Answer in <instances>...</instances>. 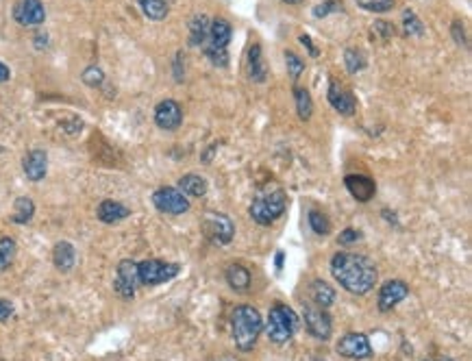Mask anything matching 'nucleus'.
<instances>
[{
  "mask_svg": "<svg viewBox=\"0 0 472 361\" xmlns=\"http://www.w3.org/2000/svg\"><path fill=\"white\" fill-rule=\"evenodd\" d=\"M164 3H166V5H168V7H170V5H172V3H174V0H164Z\"/></svg>",
  "mask_w": 472,
  "mask_h": 361,
  "instance_id": "obj_46",
  "label": "nucleus"
},
{
  "mask_svg": "<svg viewBox=\"0 0 472 361\" xmlns=\"http://www.w3.org/2000/svg\"><path fill=\"white\" fill-rule=\"evenodd\" d=\"M15 253H17V246H15V242L11 237L0 239V270H7L13 264Z\"/></svg>",
  "mask_w": 472,
  "mask_h": 361,
  "instance_id": "obj_29",
  "label": "nucleus"
},
{
  "mask_svg": "<svg viewBox=\"0 0 472 361\" xmlns=\"http://www.w3.org/2000/svg\"><path fill=\"white\" fill-rule=\"evenodd\" d=\"M316 361H324V359H316Z\"/></svg>",
  "mask_w": 472,
  "mask_h": 361,
  "instance_id": "obj_48",
  "label": "nucleus"
},
{
  "mask_svg": "<svg viewBox=\"0 0 472 361\" xmlns=\"http://www.w3.org/2000/svg\"><path fill=\"white\" fill-rule=\"evenodd\" d=\"M336 348L346 359H368L372 355L370 339L364 333H346Z\"/></svg>",
  "mask_w": 472,
  "mask_h": 361,
  "instance_id": "obj_12",
  "label": "nucleus"
},
{
  "mask_svg": "<svg viewBox=\"0 0 472 361\" xmlns=\"http://www.w3.org/2000/svg\"><path fill=\"white\" fill-rule=\"evenodd\" d=\"M174 78L176 81H183V52H176V59H174Z\"/></svg>",
  "mask_w": 472,
  "mask_h": 361,
  "instance_id": "obj_39",
  "label": "nucleus"
},
{
  "mask_svg": "<svg viewBox=\"0 0 472 361\" xmlns=\"http://www.w3.org/2000/svg\"><path fill=\"white\" fill-rule=\"evenodd\" d=\"M209 24H211V20L205 13H196L189 20V24H187V29H189V46H203L207 42Z\"/></svg>",
  "mask_w": 472,
  "mask_h": 361,
  "instance_id": "obj_21",
  "label": "nucleus"
},
{
  "mask_svg": "<svg viewBox=\"0 0 472 361\" xmlns=\"http://www.w3.org/2000/svg\"><path fill=\"white\" fill-rule=\"evenodd\" d=\"M179 272H181L179 264H168V262H159V259H146V262L137 264L140 285H146V288L162 285L166 281L174 278Z\"/></svg>",
  "mask_w": 472,
  "mask_h": 361,
  "instance_id": "obj_5",
  "label": "nucleus"
},
{
  "mask_svg": "<svg viewBox=\"0 0 472 361\" xmlns=\"http://www.w3.org/2000/svg\"><path fill=\"white\" fill-rule=\"evenodd\" d=\"M152 205L162 213L183 215L189 211V198L176 187H159L152 192Z\"/></svg>",
  "mask_w": 472,
  "mask_h": 361,
  "instance_id": "obj_6",
  "label": "nucleus"
},
{
  "mask_svg": "<svg viewBox=\"0 0 472 361\" xmlns=\"http://www.w3.org/2000/svg\"><path fill=\"white\" fill-rule=\"evenodd\" d=\"M344 64H346V70H348L350 74H357V72H362V70L366 68V57H364V52L357 50V48H348V50L344 52Z\"/></svg>",
  "mask_w": 472,
  "mask_h": 361,
  "instance_id": "obj_30",
  "label": "nucleus"
},
{
  "mask_svg": "<svg viewBox=\"0 0 472 361\" xmlns=\"http://www.w3.org/2000/svg\"><path fill=\"white\" fill-rule=\"evenodd\" d=\"M185 196H192V198H201L207 194L209 185H207V178L201 176V174H185L179 178V187Z\"/></svg>",
  "mask_w": 472,
  "mask_h": 361,
  "instance_id": "obj_22",
  "label": "nucleus"
},
{
  "mask_svg": "<svg viewBox=\"0 0 472 361\" xmlns=\"http://www.w3.org/2000/svg\"><path fill=\"white\" fill-rule=\"evenodd\" d=\"M231 35H233V29H231L229 20H224V17H213L211 24H209V35H207V42L205 44H211L215 48L227 50L229 48V42H231Z\"/></svg>",
  "mask_w": 472,
  "mask_h": 361,
  "instance_id": "obj_17",
  "label": "nucleus"
},
{
  "mask_svg": "<svg viewBox=\"0 0 472 361\" xmlns=\"http://www.w3.org/2000/svg\"><path fill=\"white\" fill-rule=\"evenodd\" d=\"M327 100H329V105L336 109L338 113H342V115H352V113H355V109H357V100L352 98L338 81L329 83Z\"/></svg>",
  "mask_w": 472,
  "mask_h": 361,
  "instance_id": "obj_14",
  "label": "nucleus"
},
{
  "mask_svg": "<svg viewBox=\"0 0 472 361\" xmlns=\"http://www.w3.org/2000/svg\"><path fill=\"white\" fill-rule=\"evenodd\" d=\"M299 39H301V44L309 50V55H311V57H316V55H318V48L313 46V42H311V37H309V35H301Z\"/></svg>",
  "mask_w": 472,
  "mask_h": 361,
  "instance_id": "obj_40",
  "label": "nucleus"
},
{
  "mask_svg": "<svg viewBox=\"0 0 472 361\" xmlns=\"http://www.w3.org/2000/svg\"><path fill=\"white\" fill-rule=\"evenodd\" d=\"M442 361H453V359H442Z\"/></svg>",
  "mask_w": 472,
  "mask_h": 361,
  "instance_id": "obj_47",
  "label": "nucleus"
},
{
  "mask_svg": "<svg viewBox=\"0 0 472 361\" xmlns=\"http://www.w3.org/2000/svg\"><path fill=\"white\" fill-rule=\"evenodd\" d=\"M155 125L164 129V131H176L183 125V109L181 105L172 98L162 100L159 105L155 107Z\"/></svg>",
  "mask_w": 472,
  "mask_h": 361,
  "instance_id": "obj_11",
  "label": "nucleus"
},
{
  "mask_svg": "<svg viewBox=\"0 0 472 361\" xmlns=\"http://www.w3.org/2000/svg\"><path fill=\"white\" fill-rule=\"evenodd\" d=\"M355 3L370 13H385L394 7V0H355Z\"/></svg>",
  "mask_w": 472,
  "mask_h": 361,
  "instance_id": "obj_34",
  "label": "nucleus"
},
{
  "mask_svg": "<svg viewBox=\"0 0 472 361\" xmlns=\"http://www.w3.org/2000/svg\"><path fill=\"white\" fill-rule=\"evenodd\" d=\"M424 361H429V359H424Z\"/></svg>",
  "mask_w": 472,
  "mask_h": 361,
  "instance_id": "obj_49",
  "label": "nucleus"
},
{
  "mask_svg": "<svg viewBox=\"0 0 472 361\" xmlns=\"http://www.w3.org/2000/svg\"><path fill=\"white\" fill-rule=\"evenodd\" d=\"M309 227L316 235H329L331 222L322 211H309Z\"/></svg>",
  "mask_w": 472,
  "mask_h": 361,
  "instance_id": "obj_32",
  "label": "nucleus"
},
{
  "mask_svg": "<svg viewBox=\"0 0 472 361\" xmlns=\"http://www.w3.org/2000/svg\"><path fill=\"white\" fill-rule=\"evenodd\" d=\"M246 74L252 83H264L268 76V68L264 62V52L259 44H252L248 48V59H246Z\"/></svg>",
  "mask_w": 472,
  "mask_h": 361,
  "instance_id": "obj_18",
  "label": "nucleus"
},
{
  "mask_svg": "<svg viewBox=\"0 0 472 361\" xmlns=\"http://www.w3.org/2000/svg\"><path fill=\"white\" fill-rule=\"evenodd\" d=\"M22 168H24V174L29 180H33V183H37V180H42L48 172V157L44 150H31L27 153L24 162H22Z\"/></svg>",
  "mask_w": 472,
  "mask_h": 361,
  "instance_id": "obj_16",
  "label": "nucleus"
},
{
  "mask_svg": "<svg viewBox=\"0 0 472 361\" xmlns=\"http://www.w3.org/2000/svg\"><path fill=\"white\" fill-rule=\"evenodd\" d=\"M344 185L350 192V196L355 200H359V203H368V200L377 192V183L366 174H348L344 178Z\"/></svg>",
  "mask_w": 472,
  "mask_h": 361,
  "instance_id": "obj_15",
  "label": "nucleus"
},
{
  "mask_svg": "<svg viewBox=\"0 0 472 361\" xmlns=\"http://www.w3.org/2000/svg\"><path fill=\"white\" fill-rule=\"evenodd\" d=\"M340 9H342L340 0H327V3H320L316 9H313V15H316V17H327L329 13H336Z\"/></svg>",
  "mask_w": 472,
  "mask_h": 361,
  "instance_id": "obj_36",
  "label": "nucleus"
},
{
  "mask_svg": "<svg viewBox=\"0 0 472 361\" xmlns=\"http://www.w3.org/2000/svg\"><path fill=\"white\" fill-rule=\"evenodd\" d=\"M201 48H203L205 57L209 59V62H211L213 66H218V68H224V66L229 64V50L215 48V46H211V44H203Z\"/></svg>",
  "mask_w": 472,
  "mask_h": 361,
  "instance_id": "obj_33",
  "label": "nucleus"
},
{
  "mask_svg": "<svg viewBox=\"0 0 472 361\" xmlns=\"http://www.w3.org/2000/svg\"><path fill=\"white\" fill-rule=\"evenodd\" d=\"M137 5L144 11L146 17L155 20V22H159V20H166L168 17V11L170 7L164 3V0H137Z\"/></svg>",
  "mask_w": 472,
  "mask_h": 361,
  "instance_id": "obj_27",
  "label": "nucleus"
},
{
  "mask_svg": "<svg viewBox=\"0 0 472 361\" xmlns=\"http://www.w3.org/2000/svg\"><path fill=\"white\" fill-rule=\"evenodd\" d=\"M33 215H35V205H33V200H31L29 196H20V198L15 200V205H13L11 220H13L15 225H27V222H31V220H33Z\"/></svg>",
  "mask_w": 472,
  "mask_h": 361,
  "instance_id": "obj_25",
  "label": "nucleus"
},
{
  "mask_svg": "<svg viewBox=\"0 0 472 361\" xmlns=\"http://www.w3.org/2000/svg\"><path fill=\"white\" fill-rule=\"evenodd\" d=\"M224 276H227V283L231 285V290H235V292H246L250 285V272H248V268H244L240 264L229 266Z\"/></svg>",
  "mask_w": 472,
  "mask_h": 361,
  "instance_id": "obj_24",
  "label": "nucleus"
},
{
  "mask_svg": "<svg viewBox=\"0 0 472 361\" xmlns=\"http://www.w3.org/2000/svg\"><path fill=\"white\" fill-rule=\"evenodd\" d=\"M331 274L338 283L350 292L364 296L377 285V266L370 262L366 255L357 253H338L331 257Z\"/></svg>",
  "mask_w": 472,
  "mask_h": 361,
  "instance_id": "obj_1",
  "label": "nucleus"
},
{
  "mask_svg": "<svg viewBox=\"0 0 472 361\" xmlns=\"http://www.w3.org/2000/svg\"><path fill=\"white\" fill-rule=\"evenodd\" d=\"M357 239H362V233H359L357 229H344V231L340 233V244H344V246H348V244H352V242H357Z\"/></svg>",
  "mask_w": 472,
  "mask_h": 361,
  "instance_id": "obj_37",
  "label": "nucleus"
},
{
  "mask_svg": "<svg viewBox=\"0 0 472 361\" xmlns=\"http://www.w3.org/2000/svg\"><path fill=\"white\" fill-rule=\"evenodd\" d=\"M11 78V70H9V66H5L3 62H0V83H7Z\"/></svg>",
  "mask_w": 472,
  "mask_h": 361,
  "instance_id": "obj_42",
  "label": "nucleus"
},
{
  "mask_svg": "<svg viewBox=\"0 0 472 361\" xmlns=\"http://www.w3.org/2000/svg\"><path fill=\"white\" fill-rule=\"evenodd\" d=\"M11 316H13V305L9 300L0 298V323H5V320H9Z\"/></svg>",
  "mask_w": 472,
  "mask_h": 361,
  "instance_id": "obj_38",
  "label": "nucleus"
},
{
  "mask_svg": "<svg viewBox=\"0 0 472 361\" xmlns=\"http://www.w3.org/2000/svg\"><path fill=\"white\" fill-rule=\"evenodd\" d=\"M264 331V320L259 316V311L255 307L242 305L233 311L231 316V335L233 342L240 351H250L255 344H257V337Z\"/></svg>",
  "mask_w": 472,
  "mask_h": 361,
  "instance_id": "obj_2",
  "label": "nucleus"
},
{
  "mask_svg": "<svg viewBox=\"0 0 472 361\" xmlns=\"http://www.w3.org/2000/svg\"><path fill=\"white\" fill-rule=\"evenodd\" d=\"M287 207V196L281 187H264L255 194L252 203H250V218L257 222L259 227H270L285 213Z\"/></svg>",
  "mask_w": 472,
  "mask_h": 361,
  "instance_id": "obj_3",
  "label": "nucleus"
},
{
  "mask_svg": "<svg viewBox=\"0 0 472 361\" xmlns=\"http://www.w3.org/2000/svg\"><path fill=\"white\" fill-rule=\"evenodd\" d=\"M203 231L213 244H229L235 235V225L224 213H207L203 220Z\"/></svg>",
  "mask_w": 472,
  "mask_h": 361,
  "instance_id": "obj_7",
  "label": "nucleus"
},
{
  "mask_svg": "<svg viewBox=\"0 0 472 361\" xmlns=\"http://www.w3.org/2000/svg\"><path fill=\"white\" fill-rule=\"evenodd\" d=\"M81 78H83V83L87 87H101L105 83V72L98 68V66H90V68L83 70Z\"/></svg>",
  "mask_w": 472,
  "mask_h": 361,
  "instance_id": "obj_35",
  "label": "nucleus"
},
{
  "mask_svg": "<svg viewBox=\"0 0 472 361\" xmlns=\"http://www.w3.org/2000/svg\"><path fill=\"white\" fill-rule=\"evenodd\" d=\"M403 31L407 37H420L424 33V24L420 22V17L414 11H405L403 13Z\"/></svg>",
  "mask_w": 472,
  "mask_h": 361,
  "instance_id": "obj_28",
  "label": "nucleus"
},
{
  "mask_svg": "<svg viewBox=\"0 0 472 361\" xmlns=\"http://www.w3.org/2000/svg\"><path fill=\"white\" fill-rule=\"evenodd\" d=\"M299 329V316L294 313L287 305H274L268 311V320H266V333L268 339L274 344H285L287 339H292V335Z\"/></svg>",
  "mask_w": 472,
  "mask_h": 361,
  "instance_id": "obj_4",
  "label": "nucleus"
},
{
  "mask_svg": "<svg viewBox=\"0 0 472 361\" xmlns=\"http://www.w3.org/2000/svg\"><path fill=\"white\" fill-rule=\"evenodd\" d=\"M294 100H296V113L303 122L311 120L313 115V100H311V94L305 90V87H294Z\"/></svg>",
  "mask_w": 472,
  "mask_h": 361,
  "instance_id": "obj_26",
  "label": "nucleus"
},
{
  "mask_svg": "<svg viewBox=\"0 0 472 361\" xmlns=\"http://www.w3.org/2000/svg\"><path fill=\"white\" fill-rule=\"evenodd\" d=\"M285 66H287L289 78H292L294 83H296L299 78H301V74L305 72V62H303V57H299L296 52H292V50H285Z\"/></svg>",
  "mask_w": 472,
  "mask_h": 361,
  "instance_id": "obj_31",
  "label": "nucleus"
},
{
  "mask_svg": "<svg viewBox=\"0 0 472 361\" xmlns=\"http://www.w3.org/2000/svg\"><path fill=\"white\" fill-rule=\"evenodd\" d=\"M303 316H305V327H307L309 335L327 342V339L331 337V331H333L331 316L327 313V309L316 307V305H307Z\"/></svg>",
  "mask_w": 472,
  "mask_h": 361,
  "instance_id": "obj_10",
  "label": "nucleus"
},
{
  "mask_svg": "<svg viewBox=\"0 0 472 361\" xmlns=\"http://www.w3.org/2000/svg\"><path fill=\"white\" fill-rule=\"evenodd\" d=\"M311 300L316 307L327 309L336 303V290H333L329 283H324V281H313L311 283Z\"/></svg>",
  "mask_w": 472,
  "mask_h": 361,
  "instance_id": "obj_23",
  "label": "nucleus"
},
{
  "mask_svg": "<svg viewBox=\"0 0 472 361\" xmlns=\"http://www.w3.org/2000/svg\"><path fill=\"white\" fill-rule=\"evenodd\" d=\"M283 3H287V5H301L303 0H283Z\"/></svg>",
  "mask_w": 472,
  "mask_h": 361,
  "instance_id": "obj_45",
  "label": "nucleus"
},
{
  "mask_svg": "<svg viewBox=\"0 0 472 361\" xmlns=\"http://www.w3.org/2000/svg\"><path fill=\"white\" fill-rule=\"evenodd\" d=\"M52 264H55L57 270H62V272L72 270L74 264H76V250H74V246L70 242H59V244H55V248H52Z\"/></svg>",
  "mask_w": 472,
  "mask_h": 361,
  "instance_id": "obj_20",
  "label": "nucleus"
},
{
  "mask_svg": "<svg viewBox=\"0 0 472 361\" xmlns=\"http://www.w3.org/2000/svg\"><path fill=\"white\" fill-rule=\"evenodd\" d=\"M137 285H140V276H137V264L131 262V259H124V262L117 264L113 288H115V292L120 294L122 298L129 300V298L135 296Z\"/></svg>",
  "mask_w": 472,
  "mask_h": 361,
  "instance_id": "obj_9",
  "label": "nucleus"
},
{
  "mask_svg": "<svg viewBox=\"0 0 472 361\" xmlns=\"http://www.w3.org/2000/svg\"><path fill=\"white\" fill-rule=\"evenodd\" d=\"M407 294H409V288H407L405 281H399V278L387 281V283H383L381 290H379V300H377L379 309L389 311L392 307H396Z\"/></svg>",
  "mask_w": 472,
  "mask_h": 361,
  "instance_id": "obj_13",
  "label": "nucleus"
},
{
  "mask_svg": "<svg viewBox=\"0 0 472 361\" xmlns=\"http://www.w3.org/2000/svg\"><path fill=\"white\" fill-rule=\"evenodd\" d=\"M453 35H455V39H457V44H464V46H468V42H466V35H464V27H462V22H455V24H453Z\"/></svg>",
  "mask_w": 472,
  "mask_h": 361,
  "instance_id": "obj_41",
  "label": "nucleus"
},
{
  "mask_svg": "<svg viewBox=\"0 0 472 361\" xmlns=\"http://www.w3.org/2000/svg\"><path fill=\"white\" fill-rule=\"evenodd\" d=\"M13 20L20 27H39L46 20L42 0H17L13 7Z\"/></svg>",
  "mask_w": 472,
  "mask_h": 361,
  "instance_id": "obj_8",
  "label": "nucleus"
},
{
  "mask_svg": "<svg viewBox=\"0 0 472 361\" xmlns=\"http://www.w3.org/2000/svg\"><path fill=\"white\" fill-rule=\"evenodd\" d=\"M283 268V253H277V270Z\"/></svg>",
  "mask_w": 472,
  "mask_h": 361,
  "instance_id": "obj_44",
  "label": "nucleus"
},
{
  "mask_svg": "<svg viewBox=\"0 0 472 361\" xmlns=\"http://www.w3.org/2000/svg\"><path fill=\"white\" fill-rule=\"evenodd\" d=\"M48 46V35H35V48H46Z\"/></svg>",
  "mask_w": 472,
  "mask_h": 361,
  "instance_id": "obj_43",
  "label": "nucleus"
},
{
  "mask_svg": "<svg viewBox=\"0 0 472 361\" xmlns=\"http://www.w3.org/2000/svg\"><path fill=\"white\" fill-rule=\"evenodd\" d=\"M96 215L105 225H115V222H120V220L129 218L131 211L122 203H117V200H103V203L98 205V209H96Z\"/></svg>",
  "mask_w": 472,
  "mask_h": 361,
  "instance_id": "obj_19",
  "label": "nucleus"
}]
</instances>
